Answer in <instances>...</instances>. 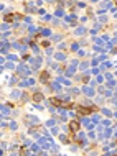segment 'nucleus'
I'll list each match as a JSON object with an SVG mask.
<instances>
[{
    "label": "nucleus",
    "instance_id": "1",
    "mask_svg": "<svg viewBox=\"0 0 117 156\" xmlns=\"http://www.w3.org/2000/svg\"><path fill=\"white\" fill-rule=\"evenodd\" d=\"M96 112V107H91V108H86V107H78V113L79 115H89V113Z\"/></svg>",
    "mask_w": 117,
    "mask_h": 156
},
{
    "label": "nucleus",
    "instance_id": "2",
    "mask_svg": "<svg viewBox=\"0 0 117 156\" xmlns=\"http://www.w3.org/2000/svg\"><path fill=\"white\" fill-rule=\"evenodd\" d=\"M79 120H73V122H69V133H78V130H79Z\"/></svg>",
    "mask_w": 117,
    "mask_h": 156
},
{
    "label": "nucleus",
    "instance_id": "3",
    "mask_svg": "<svg viewBox=\"0 0 117 156\" xmlns=\"http://www.w3.org/2000/svg\"><path fill=\"white\" fill-rule=\"evenodd\" d=\"M49 102H51V105H61V107H64V108H71V107H73V104H64V102H61L60 99H51Z\"/></svg>",
    "mask_w": 117,
    "mask_h": 156
},
{
    "label": "nucleus",
    "instance_id": "4",
    "mask_svg": "<svg viewBox=\"0 0 117 156\" xmlns=\"http://www.w3.org/2000/svg\"><path fill=\"white\" fill-rule=\"evenodd\" d=\"M33 99H35V100H36V102H40V100H41V95H40V94H36L35 97H33Z\"/></svg>",
    "mask_w": 117,
    "mask_h": 156
}]
</instances>
